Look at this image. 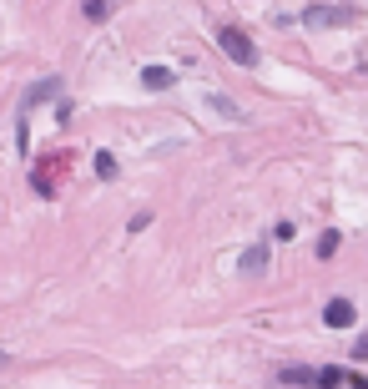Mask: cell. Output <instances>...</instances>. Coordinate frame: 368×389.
<instances>
[{
	"label": "cell",
	"mask_w": 368,
	"mask_h": 389,
	"mask_svg": "<svg viewBox=\"0 0 368 389\" xmlns=\"http://www.w3.org/2000/svg\"><path fill=\"white\" fill-rule=\"evenodd\" d=\"M217 46L227 51V61H237V66H257V46H252V36H247V31L222 26V31H217Z\"/></svg>",
	"instance_id": "cell-1"
},
{
	"label": "cell",
	"mask_w": 368,
	"mask_h": 389,
	"mask_svg": "<svg viewBox=\"0 0 368 389\" xmlns=\"http://www.w3.org/2000/svg\"><path fill=\"white\" fill-rule=\"evenodd\" d=\"M66 162H71L66 152H56V157H46V162L31 172V187L40 192V198H56V187H61V167H66Z\"/></svg>",
	"instance_id": "cell-2"
},
{
	"label": "cell",
	"mask_w": 368,
	"mask_h": 389,
	"mask_svg": "<svg viewBox=\"0 0 368 389\" xmlns=\"http://www.w3.org/2000/svg\"><path fill=\"white\" fill-rule=\"evenodd\" d=\"M302 20H308V26H353L358 10H348V6H313Z\"/></svg>",
	"instance_id": "cell-3"
},
{
	"label": "cell",
	"mask_w": 368,
	"mask_h": 389,
	"mask_svg": "<svg viewBox=\"0 0 368 389\" xmlns=\"http://www.w3.org/2000/svg\"><path fill=\"white\" fill-rule=\"evenodd\" d=\"M323 318H328V329H353L358 309H353V298H328V309H323Z\"/></svg>",
	"instance_id": "cell-4"
},
{
	"label": "cell",
	"mask_w": 368,
	"mask_h": 389,
	"mask_svg": "<svg viewBox=\"0 0 368 389\" xmlns=\"http://www.w3.org/2000/svg\"><path fill=\"white\" fill-rule=\"evenodd\" d=\"M56 91H61V81H40V86H31V96H26V101H20V126H26V117L36 112V106H40V101H51Z\"/></svg>",
	"instance_id": "cell-5"
},
{
	"label": "cell",
	"mask_w": 368,
	"mask_h": 389,
	"mask_svg": "<svg viewBox=\"0 0 368 389\" xmlns=\"http://www.w3.org/2000/svg\"><path fill=\"white\" fill-rule=\"evenodd\" d=\"M171 81H177V71H167V66H146V71H141V86H146V91H171Z\"/></svg>",
	"instance_id": "cell-6"
},
{
	"label": "cell",
	"mask_w": 368,
	"mask_h": 389,
	"mask_svg": "<svg viewBox=\"0 0 368 389\" xmlns=\"http://www.w3.org/2000/svg\"><path fill=\"white\" fill-rule=\"evenodd\" d=\"M81 10H86V20H106L112 15V0H81Z\"/></svg>",
	"instance_id": "cell-7"
},
{
	"label": "cell",
	"mask_w": 368,
	"mask_h": 389,
	"mask_svg": "<svg viewBox=\"0 0 368 389\" xmlns=\"http://www.w3.org/2000/svg\"><path fill=\"white\" fill-rule=\"evenodd\" d=\"M343 384H348L343 369H318V389H343Z\"/></svg>",
	"instance_id": "cell-8"
},
{
	"label": "cell",
	"mask_w": 368,
	"mask_h": 389,
	"mask_svg": "<svg viewBox=\"0 0 368 389\" xmlns=\"http://www.w3.org/2000/svg\"><path fill=\"white\" fill-rule=\"evenodd\" d=\"M263 263H268V248H247L243 253V268L247 273H263Z\"/></svg>",
	"instance_id": "cell-9"
},
{
	"label": "cell",
	"mask_w": 368,
	"mask_h": 389,
	"mask_svg": "<svg viewBox=\"0 0 368 389\" xmlns=\"http://www.w3.org/2000/svg\"><path fill=\"white\" fill-rule=\"evenodd\" d=\"M277 379H283V384H318V374H308V369H283Z\"/></svg>",
	"instance_id": "cell-10"
},
{
	"label": "cell",
	"mask_w": 368,
	"mask_h": 389,
	"mask_svg": "<svg viewBox=\"0 0 368 389\" xmlns=\"http://www.w3.org/2000/svg\"><path fill=\"white\" fill-rule=\"evenodd\" d=\"M96 177H116V157L112 152H96Z\"/></svg>",
	"instance_id": "cell-11"
},
{
	"label": "cell",
	"mask_w": 368,
	"mask_h": 389,
	"mask_svg": "<svg viewBox=\"0 0 368 389\" xmlns=\"http://www.w3.org/2000/svg\"><path fill=\"white\" fill-rule=\"evenodd\" d=\"M333 253H338V233L328 228V233H323V237H318V258H333Z\"/></svg>",
	"instance_id": "cell-12"
},
{
	"label": "cell",
	"mask_w": 368,
	"mask_h": 389,
	"mask_svg": "<svg viewBox=\"0 0 368 389\" xmlns=\"http://www.w3.org/2000/svg\"><path fill=\"white\" fill-rule=\"evenodd\" d=\"M207 101H212V106H217V112H222V117H232V122H243V112H237V106H232L227 96H217V91H212Z\"/></svg>",
	"instance_id": "cell-13"
},
{
	"label": "cell",
	"mask_w": 368,
	"mask_h": 389,
	"mask_svg": "<svg viewBox=\"0 0 368 389\" xmlns=\"http://www.w3.org/2000/svg\"><path fill=\"white\" fill-rule=\"evenodd\" d=\"M348 389H368V374H348Z\"/></svg>",
	"instance_id": "cell-14"
},
{
	"label": "cell",
	"mask_w": 368,
	"mask_h": 389,
	"mask_svg": "<svg viewBox=\"0 0 368 389\" xmlns=\"http://www.w3.org/2000/svg\"><path fill=\"white\" fill-rule=\"evenodd\" d=\"M353 354H358V359H368V334H363V339L353 344Z\"/></svg>",
	"instance_id": "cell-15"
}]
</instances>
